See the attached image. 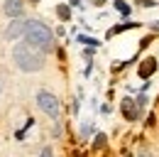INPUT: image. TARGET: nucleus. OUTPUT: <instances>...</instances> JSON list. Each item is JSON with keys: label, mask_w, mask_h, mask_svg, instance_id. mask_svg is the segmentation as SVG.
<instances>
[{"label": "nucleus", "mask_w": 159, "mask_h": 157, "mask_svg": "<svg viewBox=\"0 0 159 157\" xmlns=\"http://www.w3.org/2000/svg\"><path fill=\"white\" fill-rule=\"evenodd\" d=\"M57 15H59L61 20H69L71 17V10H69L66 5H59V7H57Z\"/></svg>", "instance_id": "1a4fd4ad"}, {"label": "nucleus", "mask_w": 159, "mask_h": 157, "mask_svg": "<svg viewBox=\"0 0 159 157\" xmlns=\"http://www.w3.org/2000/svg\"><path fill=\"white\" fill-rule=\"evenodd\" d=\"M152 27H154V30H159V20H157V22H154V25H152Z\"/></svg>", "instance_id": "ddd939ff"}, {"label": "nucleus", "mask_w": 159, "mask_h": 157, "mask_svg": "<svg viewBox=\"0 0 159 157\" xmlns=\"http://www.w3.org/2000/svg\"><path fill=\"white\" fill-rule=\"evenodd\" d=\"M22 37H25V42H30L32 47L42 49L44 54L54 49V35H52V30H49L44 22H39V20H27V30H25Z\"/></svg>", "instance_id": "f03ea898"}, {"label": "nucleus", "mask_w": 159, "mask_h": 157, "mask_svg": "<svg viewBox=\"0 0 159 157\" xmlns=\"http://www.w3.org/2000/svg\"><path fill=\"white\" fill-rule=\"evenodd\" d=\"M157 0H139V5H144V7H152Z\"/></svg>", "instance_id": "f8f14e48"}, {"label": "nucleus", "mask_w": 159, "mask_h": 157, "mask_svg": "<svg viewBox=\"0 0 159 157\" xmlns=\"http://www.w3.org/2000/svg\"><path fill=\"white\" fill-rule=\"evenodd\" d=\"M37 106H39V111L44 113V116H49L52 120H59L61 103H59V98L54 96V93H49V91H39V93H37Z\"/></svg>", "instance_id": "7ed1b4c3"}, {"label": "nucleus", "mask_w": 159, "mask_h": 157, "mask_svg": "<svg viewBox=\"0 0 159 157\" xmlns=\"http://www.w3.org/2000/svg\"><path fill=\"white\" fill-rule=\"evenodd\" d=\"M34 2H39V0H34Z\"/></svg>", "instance_id": "4468645a"}, {"label": "nucleus", "mask_w": 159, "mask_h": 157, "mask_svg": "<svg viewBox=\"0 0 159 157\" xmlns=\"http://www.w3.org/2000/svg\"><path fill=\"white\" fill-rule=\"evenodd\" d=\"M12 59H15L17 69L27 71V74L44 69V52H42V49H37V47H32L30 42L15 44V49H12Z\"/></svg>", "instance_id": "f257e3e1"}, {"label": "nucleus", "mask_w": 159, "mask_h": 157, "mask_svg": "<svg viewBox=\"0 0 159 157\" xmlns=\"http://www.w3.org/2000/svg\"><path fill=\"white\" fill-rule=\"evenodd\" d=\"M96 150H100V147H105V135L100 133V135H96V145H93Z\"/></svg>", "instance_id": "9d476101"}, {"label": "nucleus", "mask_w": 159, "mask_h": 157, "mask_svg": "<svg viewBox=\"0 0 159 157\" xmlns=\"http://www.w3.org/2000/svg\"><path fill=\"white\" fill-rule=\"evenodd\" d=\"M122 116L127 118V120H137V116H139V101H132V98L122 101Z\"/></svg>", "instance_id": "423d86ee"}, {"label": "nucleus", "mask_w": 159, "mask_h": 157, "mask_svg": "<svg viewBox=\"0 0 159 157\" xmlns=\"http://www.w3.org/2000/svg\"><path fill=\"white\" fill-rule=\"evenodd\" d=\"M115 7H118V10L122 12V15H127V12H130V7H127V5L122 2V0H118V2H115Z\"/></svg>", "instance_id": "9b49d317"}, {"label": "nucleus", "mask_w": 159, "mask_h": 157, "mask_svg": "<svg viewBox=\"0 0 159 157\" xmlns=\"http://www.w3.org/2000/svg\"><path fill=\"white\" fill-rule=\"evenodd\" d=\"M154 71H157V59H152V57H149L144 64H142V66H139V76H142V78L152 76Z\"/></svg>", "instance_id": "0eeeda50"}, {"label": "nucleus", "mask_w": 159, "mask_h": 157, "mask_svg": "<svg viewBox=\"0 0 159 157\" xmlns=\"http://www.w3.org/2000/svg\"><path fill=\"white\" fill-rule=\"evenodd\" d=\"M25 30H27V20L12 17V22L5 27V39H7V42H15V39H20L22 35H25Z\"/></svg>", "instance_id": "20e7f679"}, {"label": "nucleus", "mask_w": 159, "mask_h": 157, "mask_svg": "<svg viewBox=\"0 0 159 157\" xmlns=\"http://www.w3.org/2000/svg\"><path fill=\"white\" fill-rule=\"evenodd\" d=\"M132 27H137V22H125V25H118V27H113L108 35H115V32H125V30H132Z\"/></svg>", "instance_id": "6e6552de"}, {"label": "nucleus", "mask_w": 159, "mask_h": 157, "mask_svg": "<svg viewBox=\"0 0 159 157\" xmlns=\"http://www.w3.org/2000/svg\"><path fill=\"white\" fill-rule=\"evenodd\" d=\"M2 10H5L7 17H20L22 12H25V2H22V0H5Z\"/></svg>", "instance_id": "39448f33"}]
</instances>
